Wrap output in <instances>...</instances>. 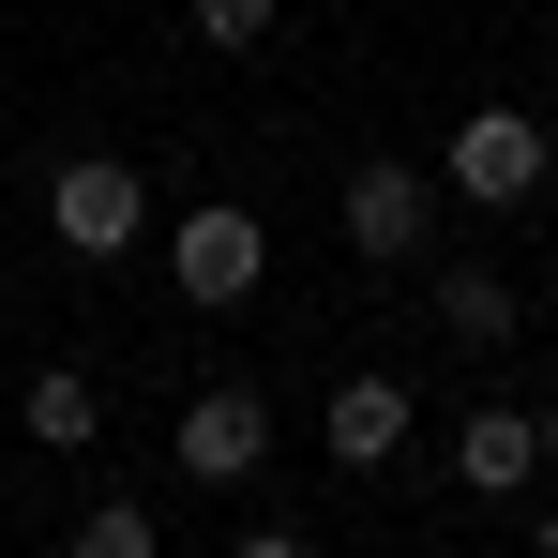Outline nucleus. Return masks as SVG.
I'll return each mask as SVG.
<instances>
[{"mask_svg":"<svg viewBox=\"0 0 558 558\" xmlns=\"http://www.w3.org/2000/svg\"><path fill=\"white\" fill-rule=\"evenodd\" d=\"M167 272H182L196 302H257V272H272V227L211 196V211H182V227H167Z\"/></svg>","mask_w":558,"mask_h":558,"instance_id":"obj_1","label":"nucleus"},{"mask_svg":"<svg viewBox=\"0 0 558 558\" xmlns=\"http://www.w3.org/2000/svg\"><path fill=\"white\" fill-rule=\"evenodd\" d=\"M544 121H529V106H483V121H468L453 136V196H483V211H513V196H544Z\"/></svg>","mask_w":558,"mask_h":558,"instance_id":"obj_2","label":"nucleus"},{"mask_svg":"<svg viewBox=\"0 0 558 558\" xmlns=\"http://www.w3.org/2000/svg\"><path fill=\"white\" fill-rule=\"evenodd\" d=\"M46 227H61L76 257H121V242L151 227V196H136V167H106V151H76V167L46 182Z\"/></svg>","mask_w":558,"mask_h":558,"instance_id":"obj_3","label":"nucleus"},{"mask_svg":"<svg viewBox=\"0 0 558 558\" xmlns=\"http://www.w3.org/2000/svg\"><path fill=\"white\" fill-rule=\"evenodd\" d=\"M257 453H272V408L257 392H196L182 408V483H257Z\"/></svg>","mask_w":558,"mask_h":558,"instance_id":"obj_4","label":"nucleus"},{"mask_svg":"<svg viewBox=\"0 0 558 558\" xmlns=\"http://www.w3.org/2000/svg\"><path fill=\"white\" fill-rule=\"evenodd\" d=\"M423 227H438V182L423 167H363L348 182V242L363 257H423Z\"/></svg>","mask_w":558,"mask_h":558,"instance_id":"obj_5","label":"nucleus"},{"mask_svg":"<svg viewBox=\"0 0 558 558\" xmlns=\"http://www.w3.org/2000/svg\"><path fill=\"white\" fill-rule=\"evenodd\" d=\"M408 408H423L408 377H348V392H332V468H392L408 453Z\"/></svg>","mask_w":558,"mask_h":558,"instance_id":"obj_6","label":"nucleus"},{"mask_svg":"<svg viewBox=\"0 0 558 558\" xmlns=\"http://www.w3.org/2000/svg\"><path fill=\"white\" fill-rule=\"evenodd\" d=\"M15 423H31L46 453H92V438H106V392H92V377H76V363H46V377H31V392H15Z\"/></svg>","mask_w":558,"mask_h":558,"instance_id":"obj_7","label":"nucleus"},{"mask_svg":"<svg viewBox=\"0 0 558 558\" xmlns=\"http://www.w3.org/2000/svg\"><path fill=\"white\" fill-rule=\"evenodd\" d=\"M453 468H468V483H483V498H513V483L544 468V438H529V408H483V423H468V438H453Z\"/></svg>","mask_w":558,"mask_h":558,"instance_id":"obj_8","label":"nucleus"},{"mask_svg":"<svg viewBox=\"0 0 558 558\" xmlns=\"http://www.w3.org/2000/svg\"><path fill=\"white\" fill-rule=\"evenodd\" d=\"M438 317H453V348H513V272H438Z\"/></svg>","mask_w":558,"mask_h":558,"instance_id":"obj_9","label":"nucleus"},{"mask_svg":"<svg viewBox=\"0 0 558 558\" xmlns=\"http://www.w3.org/2000/svg\"><path fill=\"white\" fill-rule=\"evenodd\" d=\"M76 558H151V513H136V498H106L92 529H76Z\"/></svg>","mask_w":558,"mask_h":558,"instance_id":"obj_10","label":"nucleus"},{"mask_svg":"<svg viewBox=\"0 0 558 558\" xmlns=\"http://www.w3.org/2000/svg\"><path fill=\"white\" fill-rule=\"evenodd\" d=\"M272 15H287V0H196V31H211V46H272Z\"/></svg>","mask_w":558,"mask_h":558,"instance_id":"obj_11","label":"nucleus"},{"mask_svg":"<svg viewBox=\"0 0 558 558\" xmlns=\"http://www.w3.org/2000/svg\"><path fill=\"white\" fill-rule=\"evenodd\" d=\"M242 558H317V544H302V529H257V544H242Z\"/></svg>","mask_w":558,"mask_h":558,"instance_id":"obj_12","label":"nucleus"},{"mask_svg":"<svg viewBox=\"0 0 558 558\" xmlns=\"http://www.w3.org/2000/svg\"><path fill=\"white\" fill-rule=\"evenodd\" d=\"M529 438H544V453H558V408H529Z\"/></svg>","mask_w":558,"mask_h":558,"instance_id":"obj_13","label":"nucleus"},{"mask_svg":"<svg viewBox=\"0 0 558 558\" xmlns=\"http://www.w3.org/2000/svg\"><path fill=\"white\" fill-rule=\"evenodd\" d=\"M529 544H544V558H558V513H544V529H529Z\"/></svg>","mask_w":558,"mask_h":558,"instance_id":"obj_14","label":"nucleus"}]
</instances>
